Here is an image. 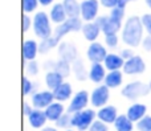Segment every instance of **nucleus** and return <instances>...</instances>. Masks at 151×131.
<instances>
[{
	"instance_id": "obj_9",
	"label": "nucleus",
	"mask_w": 151,
	"mask_h": 131,
	"mask_svg": "<svg viewBox=\"0 0 151 131\" xmlns=\"http://www.w3.org/2000/svg\"><path fill=\"white\" fill-rule=\"evenodd\" d=\"M55 101V94H53L52 90H40V92L32 94V106L35 109L45 110Z\"/></svg>"
},
{
	"instance_id": "obj_21",
	"label": "nucleus",
	"mask_w": 151,
	"mask_h": 131,
	"mask_svg": "<svg viewBox=\"0 0 151 131\" xmlns=\"http://www.w3.org/2000/svg\"><path fill=\"white\" fill-rule=\"evenodd\" d=\"M64 113H65V109H64L63 102H57V101L50 103V105L45 109V114H47L48 121H52V122H57Z\"/></svg>"
},
{
	"instance_id": "obj_39",
	"label": "nucleus",
	"mask_w": 151,
	"mask_h": 131,
	"mask_svg": "<svg viewBox=\"0 0 151 131\" xmlns=\"http://www.w3.org/2000/svg\"><path fill=\"white\" fill-rule=\"evenodd\" d=\"M141 19H142V24H143V26H145V31L147 32V34L151 36V12L145 13Z\"/></svg>"
},
{
	"instance_id": "obj_1",
	"label": "nucleus",
	"mask_w": 151,
	"mask_h": 131,
	"mask_svg": "<svg viewBox=\"0 0 151 131\" xmlns=\"http://www.w3.org/2000/svg\"><path fill=\"white\" fill-rule=\"evenodd\" d=\"M145 32L146 31L142 24V19L139 16H130L123 23L122 31H121V39L127 47L137 48L142 44Z\"/></svg>"
},
{
	"instance_id": "obj_22",
	"label": "nucleus",
	"mask_w": 151,
	"mask_h": 131,
	"mask_svg": "<svg viewBox=\"0 0 151 131\" xmlns=\"http://www.w3.org/2000/svg\"><path fill=\"white\" fill-rule=\"evenodd\" d=\"M53 94H55V100L57 102H65V101L70 100L72 94H73L72 85L69 82H63L57 89L53 90Z\"/></svg>"
},
{
	"instance_id": "obj_14",
	"label": "nucleus",
	"mask_w": 151,
	"mask_h": 131,
	"mask_svg": "<svg viewBox=\"0 0 151 131\" xmlns=\"http://www.w3.org/2000/svg\"><path fill=\"white\" fill-rule=\"evenodd\" d=\"M97 118H98L99 121L105 122L106 125L114 123L115 119L118 118L117 107H115V106H111V105L104 106V107H101L98 111H97Z\"/></svg>"
},
{
	"instance_id": "obj_48",
	"label": "nucleus",
	"mask_w": 151,
	"mask_h": 131,
	"mask_svg": "<svg viewBox=\"0 0 151 131\" xmlns=\"http://www.w3.org/2000/svg\"><path fill=\"white\" fill-rule=\"evenodd\" d=\"M42 131H57V130L53 129V127H45V129H42Z\"/></svg>"
},
{
	"instance_id": "obj_46",
	"label": "nucleus",
	"mask_w": 151,
	"mask_h": 131,
	"mask_svg": "<svg viewBox=\"0 0 151 131\" xmlns=\"http://www.w3.org/2000/svg\"><path fill=\"white\" fill-rule=\"evenodd\" d=\"M39 3L42 7H49V5L55 4V0H39Z\"/></svg>"
},
{
	"instance_id": "obj_5",
	"label": "nucleus",
	"mask_w": 151,
	"mask_h": 131,
	"mask_svg": "<svg viewBox=\"0 0 151 131\" xmlns=\"http://www.w3.org/2000/svg\"><path fill=\"white\" fill-rule=\"evenodd\" d=\"M83 26V20L81 17H68L63 24L57 25L53 31V34L61 41L64 36H66L70 32H78L82 31Z\"/></svg>"
},
{
	"instance_id": "obj_25",
	"label": "nucleus",
	"mask_w": 151,
	"mask_h": 131,
	"mask_svg": "<svg viewBox=\"0 0 151 131\" xmlns=\"http://www.w3.org/2000/svg\"><path fill=\"white\" fill-rule=\"evenodd\" d=\"M64 82V77L61 76L58 72L56 70H50V72H47L45 74V85L49 90H56L61 84Z\"/></svg>"
},
{
	"instance_id": "obj_6",
	"label": "nucleus",
	"mask_w": 151,
	"mask_h": 131,
	"mask_svg": "<svg viewBox=\"0 0 151 131\" xmlns=\"http://www.w3.org/2000/svg\"><path fill=\"white\" fill-rule=\"evenodd\" d=\"M99 0H82L81 1V19L83 23L96 21L99 12Z\"/></svg>"
},
{
	"instance_id": "obj_11",
	"label": "nucleus",
	"mask_w": 151,
	"mask_h": 131,
	"mask_svg": "<svg viewBox=\"0 0 151 131\" xmlns=\"http://www.w3.org/2000/svg\"><path fill=\"white\" fill-rule=\"evenodd\" d=\"M123 73L127 74V76H137V74H142L146 70V64H145L143 58L141 56H134L130 60L125 61V65H123Z\"/></svg>"
},
{
	"instance_id": "obj_24",
	"label": "nucleus",
	"mask_w": 151,
	"mask_h": 131,
	"mask_svg": "<svg viewBox=\"0 0 151 131\" xmlns=\"http://www.w3.org/2000/svg\"><path fill=\"white\" fill-rule=\"evenodd\" d=\"M122 82H123V73L121 70H113L106 74L104 84L109 89H117V87H119L122 85Z\"/></svg>"
},
{
	"instance_id": "obj_15",
	"label": "nucleus",
	"mask_w": 151,
	"mask_h": 131,
	"mask_svg": "<svg viewBox=\"0 0 151 131\" xmlns=\"http://www.w3.org/2000/svg\"><path fill=\"white\" fill-rule=\"evenodd\" d=\"M82 34L88 41L90 42H94L97 41V39L99 37V34L102 33L101 28L98 26V24L96 21H88V23H83V26H82Z\"/></svg>"
},
{
	"instance_id": "obj_16",
	"label": "nucleus",
	"mask_w": 151,
	"mask_h": 131,
	"mask_svg": "<svg viewBox=\"0 0 151 131\" xmlns=\"http://www.w3.org/2000/svg\"><path fill=\"white\" fill-rule=\"evenodd\" d=\"M106 77V68L102 62L91 64L90 69H89V79L94 84H101L105 81Z\"/></svg>"
},
{
	"instance_id": "obj_8",
	"label": "nucleus",
	"mask_w": 151,
	"mask_h": 131,
	"mask_svg": "<svg viewBox=\"0 0 151 131\" xmlns=\"http://www.w3.org/2000/svg\"><path fill=\"white\" fill-rule=\"evenodd\" d=\"M89 102H90V94L86 90H80L72 97L70 103L68 106V113L74 114L78 113V111L85 110Z\"/></svg>"
},
{
	"instance_id": "obj_7",
	"label": "nucleus",
	"mask_w": 151,
	"mask_h": 131,
	"mask_svg": "<svg viewBox=\"0 0 151 131\" xmlns=\"http://www.w3.org/2000/svg\"><path fill=\"white\" fill-rule=\"evenodd\" d=\"M110 98V89L106 85H98L94 87V90L90 94V103L97 109H101L107 105Z\"/></svg>"
},
{
	"instance_id": "obj_10",
	"label": "nucleus",
	"mask_w": 151,
	"mask_h": 131,
	"mask_svg": "<svg viewBox=\"0 0 151 131\" xmlns=\"http://www.w3.org/2000/svg\"><path fill=\"white\" fill-rule=\"evenodd\" d=\"M96 23L98 24V26L101 28L104 34L118 33L119 31H122V26H123V23L113 20L110 16H98L96 19Z\"/></svg>"
},
{
	"instance_id": "obj_33",
	"label": "nucleus",
	"mask_w": 151,
	"mask_h": 131,
	"mask_svg": "<svg viewBox=\"0 0 151 131\" xmlns=\"http://www.w3.org/2000/svg\"><path fill=\"white\" fill-rule=\"evenodd\" d=\"M109 16L113 19V20L122 23L123 19H125V8H123V7H119V5H117V7H114L113 9H110Z\"/></svg>"
},
{
	"instance_id": "obj_2",
	"label": "nucleus",
	"mask_w": 151,
	"mask_h": 131,
	"mask_svg": "<svg viewBox=\"0 0 151 131\" xmlns=\"http://www.w3.org/2000/svg\"><path fill=\"white\" fill-rule=\"evenodd\" d=\"M33 23H32V29L36 37L41 40H45L53 34L52 29V20L49 17V13L44 12V11H37L32 17Z\"/></svg>"
},
{
	"instance_id": "obj_38",
	"label": "nucleus",
	"mask_w": 151,
	"mask_h": 131,
	"mask_svg": "<svg viewBox=\"0 0 151 131\" xmlns=\"http://www.w3.org/2000/svg\"><path fill=\"white\" fill-rule=\"evenodd\" d=\"M89 131H109V127L106 126V123H105V122L99 121V119H96V121L91 123Z\"/></svg>"
},
{
	"instance_id": "obj_43",
	"label": "nucleus",
	"mask_w": 151,
	"mask_h": 131,
	"mask_svg": "<svg viewBox=\"0 0 151 131\" xmlns=\"http://www.w3.org/2000/svg\"><path fill=\"white\" fill-rule=\"evenodd\" d=\"M141 45H142V48H143L146 52H151V36L150 34H147L146 37H143Z\"/></svg>"
},
{
	"instance_id": "obj_26",
	"label": "nucleus",
	"mask_w": 151,
	"mask_h": 131,
	"mask_svg": "<svg viewBox=\"0 0 151 131\" xmlns=\"http://www.w3.org/2000/svg\"><path fill=\"white\" fill-rule=\"evenodd\" d=\"M63 5L68 17H81V1L78 0H63Z\"/></svg>"
},
{
	"instance_id": "obj_31",
	"label": "nucleus",
	"mask_w": 151,
	"mask_h": 131,
	"mask_svg": "<svg viewBox=\"0 0 151 131\" xmlns=\"http://www.w3.org/2000/svg\"><path fill=\"white\" fill-rule=\"evenodd\" d=\"M39 5H40L39 0H23V11L27 15L36 13Z\"/></svg>"
},
{
	"instance_id": "obj_44",
	"label": "nucleus",
	"mask_w": 151,
	"mask_h": 131,
	"mask_svg": "<svg viewBox=\"0 0 151 131\" xmlns=\"http://www.w3.org/2000/svg\"><path fill=\"white\" fill-rule=\"evenodd\" d=\"M44 68L47 72H50V70H55L56 68V61H47V62L44 64Z\"/></svg>"
},
{
	"instance_id": "obj_4",
	"label": "nucleus",
	"mask_w": 151,
	"mask_h": 131,
	"mask_svg": "<svg viewBox=\"0 0 151 131\" xmlns=\"http://www.w3.org/2000/svg\"><path fill=\"white\" fill-rule=\"evenodd\" d=\"M96 111L91 109H85L82 111L72 114V126L78 131H86L90 129L91 123L96 121Z\"/></svg>"
},
{
	"instance_id": "obj_47",
	"label": "nucleus",
	"mask_w": 151,
	"mask_h": 131,
	"mask_svg": "<svg viewBox=\"0 0 151 131\" xmlns=\"http://www.w3.org/2000/svg\"><path fill=\"white\" fill-rule=\"evenodd\" d=\"M131 1H135V0H119V3H118V5H119V7L126 8V5H127L129 3H131Z\"/></svg>"
},
{
	"instance_id": "obj_20",
	"label": "nucleus",
	"mask_w": 151,
	"mask_h": 131,
	"mask_svg": "<svg viewBox=\"0 0 151 131\" xmlns=\"http://www.w3.org/2000/svg\"><path fill=\"white\" fill-rule=\"evenodd\" d=\"M27 118H28L29 125H31L33 129H41L45 125V122L48 121L45 110H40V109H33L32 113L29 114Z\"/></svg>"
},
{
	"instance_id": "obj_50",
	"label": "nucleus",
	"mask_w": 151,
	"mask_h": 131,
	"mask_svg": "<svg viewBox=\"0 0 151 131\" xmlns=\"http://www.w3.org/2000/svg\"><path fill=\"white\" fill-rule=\"evenodd\" d=\"M149 85H150V89H151V82H150V84H149Z\"/></svg>"
},
{
	"instance_id": "obj_40",
	"label": "nucleus",
	"mask_w": 151,
	"mask_h": 131,
	"mask_svg": "<svg viewBox=\"0 0 151 131\" xmlns=\"http://www.w3.org/2000/svg\"><path fill=\"white\" fill-rule=\"evenodd\" d=\"M32 23H33V20H32L31 16L24 13V16H23V32L24 33H27L32 28Z\"/></svg>"
},
{
	"instance_id": "obj_27",
	"label": "nucleus",
	"mask_w": 151,
	"mask_h": 131,
	"mask_svg": "<svg viewBox=\"0 0 151 131\" xmlns=\"http://www.w3.org/2000/svg\"><path fill=\"white\" fill-rule=\"evenodd\" d=\"M60 42H61L60 40H58L55 34H52V36L48 37V39L41 40V42L39 44V52L41 53V54H45V53L50 52L53 48L58 47V44H60Z\"/></svg>"
},
{
	"instance_id": "obj_45",
	"label": "nucleus",
	"mask_w": 151,
	"mask_h": 131,
	"mask_svg": "<svg viewBox=\"0 0 151 131\" xmlns=\"http://www.w3.org/2000/svg\"><path fill=\"white\" fill-rule=\"evenodd\" d=\"M32 110H33V109L31 107V105H29L28 102H24V105H23V113H24V115L28 117L29 114L32 113Z\"/></svg>"
},
{
	"instance_id": "obj_23",
	"label": "nucleus",
	"mask_w": 151,
	"mask_h": 131,
	"mask_svg": "<svg viewBox=\"0 0 151 131\" xmlns=\"http://www.w3.org/2000/svg\"><path fill=\"white\" fill-rule=\"evenodd\" d=\"M146 113H147V107L143 103H133L127 109V114L126 115L133 122H139L143 117H146Z\"/></svg>"
},
{
	"instance_id": "obj_29",
	"label": "nucleus",
	"mask_w": 151,
	"mask_h": 131,
	"mask_svg": "<svg viewBox=\"0 0 151 131\" xmlns=\"http://www.w3.org/2000/svg\"><path fill=\"white\" fill-rule=\"evenodd\" d=\"M134 122L127 115H118V118L114 122V127L117 131H133Z\"/></svg>"
},
{
	"instance_id": "obj_12",
	"label": "nucleus",
	"mask_w": 151,
	"mask_h": 131,
	"mask_svg": "<svg viewBox=\"0 0 151 131\" xmlns=\"http://www.w3.org/2000/svg\"><path fill=\"white\" fill-rule=\"evenodd\" d=\"M109 54L106 50V48L98 41H94L90 42L89 45L88 50H86V56H88V60L90 61L91 64H96V62H102L104 64L105 58L106 56Z\"/></svg>"
},
{
	"instance_id": "obj_37",
	"label": "nucleus",
	"mask_w": 151,
	"mask_h": 131,
	"mask_svg": "<svg viewBox=\"0 0 151 131\" xmlns=\"http://www.w3.org/2000/svg\"><path fill=\"white\" fill-rule=\"evenodd\" d=\"M35 84L31 81V79H28V77H23V94L25 95H29V94H33L35 92Z\"/></svg>"
},
{
	"instance_id": "obj_34",
	"label": "nucleus",
	"mask_w": 151,
	"mask_h": 131,
	"mask_svg": "<svg viewBox=\"0 0 151 131\" xmlns=\"http://www.w3.org/2000/svg\"><path fill=\"white\" fill-rule=\"evenodd\" d=\"M56 125H57V127H60V129H68V127L72 126V114L70 113H64L63 115L60 117V119H58L57 122H56Z\"/></svg>"
},
{
	"instance_id": "obj_18",
	"label": "nucleus",
	"mask_w": 151,
	"mask_h": 131,
	"mask_svg": "<svg viewBox=\"0 0 151 131\" xmlns=\"http://www.w3.org/2000/svg\"><path fill=\"white\" fill-rule=\"evenodd\" d=\"M104 65L106 68V70L113 72V70H121L123 69V65H125V60L122 58L121 54H117V53H109L106 56L104 61Z\"/></svg>"
},
{
	"instance_id": "obj_49",
	"label": "nucleus",
	"mask_w": 151,
	"mask_h": 131,
	"mask_svg": "<svg viewBox=\"0 0 151 131\" xmlns=\"http://www.w3.org/2000/svg\"><path fill=\"white\" fill-rule=\"evenodd\" d=\"M145 3H146V5L151 9V0H145Z\"/></svg>"
},
{
	"instance_id": "obj_13",
	"label": "nucleus",
	"mask_w": 151,
	"mask_h": 131,
	"mask_svg": "<svg viewBox=\"0 0 151 131\" xmlns=\"http://www.w3.org/2000/svg\"><path fill=\"white\" fill-rule=\"evenodd\" d=\"M57 52H58V57L68 61V62H70V64H73L78 58L77 48H76V45H73L72 42L61 41L57 47Z\"/></svg>"
},
{
	"instance_id": "obj_36",
	"label": "nucleus",
	"mask_w": 151,
	"mask_h": 131,
	"mask_svg": "<svg viewBox=\"0 0 151 131\" xmlns=\"http://www.w3.org/2000/svg\"><path fill=\"white\" fill-rule=\"evenodd\" d=\"M137 129L138 131H151V117L146 115L139 122H137Z\"/></svg>"
},
{
	"instance_id": "obj_32",
	"label": "nucleus",
	"mask_w": 151,
	"mask_h": 131,
	"mask_svg": "<svg viewBox=\"0 0 151 131\" xmlns=\"http://www.w3.org/2000/svg\"><path fill=\"white\" fill-rule=\"evenodd\" d=\"M24 69L28 76H37L39 74V64L36 60L33 61H24Z\"/></svg>"
},
{
	"instance_id": "obj_51",
	"label": "nucleus",
	"mask_w": 151,
	"mask_h": 131,
	"mask_svg": "<svg viewBox=\"0 0 151 131\" xmlns=\"http://www.w3.org/2000/svg\"><path fill=\"white\" fill-rule=\"evenodd\" d=\"M66 131H73V130H66Z\"/></svg>"
},
{
	"instance_id": "obj_35",
	"label": "nucleus",
	"mask_w": 151,
	"mask_h": 131,
	"mask_svg": "<svg viewBox=\"0 0 151 131\" xmlns=\"http://www.w3.org/2000/svg\"><path fill=\"white\" fill-rule=\"evenodd\" d=\"M105 44H106L107 48H111V49L117 48L118 44H119V36H118V33L105 34Z\"/></svg>"
},
{
	"instance_id": "obj_28",
	"label": "nucleus",
	"mask_w": 151,
	"mask_h": 131,
	"mask_svg": "<svg viewBox=\"0 0 151 131\" xmlns=\"http://www.w3.org/2000/svg\"><path fill=\"white\" fill-rule=\"evenodd\" d=\"M72 70H73L74 77L78 81H85L89 77V72H86L85 64H83L82 60H80V58H77V60L72 64Z\"/></svg>"
},
{
	"instance_id": "obj_41",
	"label": "nucleus",
	"mask_w": 151,
	"mask_h": 131,
	"mask_svg": "<svg viewBox=\"0 0 151 131\" xmlns=\"http://www.w3.org/2000/svg\"><path fill=\"white\" fill-rule=\"evenodd\" d=\"M119 0H99V4L101 7L107 8V9H113L114 7H117Z\"/></svg>"
},
{
	"instance_id": "obj_19",
	"label": "nucleus",
	"mask_w": 151,
	"mask_h": 131,
	"mask_svg": "<svg viewBox=\"0 0 151 131\" xmlns=\"http://www.w3.org/2000/svg\"><path fill=\"white\" fill-rule=\"evenodd\" d=\"M39 52V42L35 40H25L23 42V58L24 61H33Z\"/></svg>"
},
{
	"instance_id": "obj_30",
	"label": "nucleus",
	"mask_w": 151,
	"mask_h": 131,
	"mask_svg": "<svg viewBox=\"0 0 151 131\" xmlns=\"http://www.w3.org/2000/svg\"><path fill=\"white\" fill-rule=\"evenodd\" d=\"M56 72H58V73L61 74V76L64 77V78H66V77L70 76V72H72V64L68 62V61L63 60V58H60L58 61H56V68H55Z\"/></svg>"
},
{
	"instance_id": "obj_3",
	"label": "nucleus",
	"mask_w": 151,
	"mask_h": 131,
	"mask_svg": "<svg viewBox=\"0 0 151 131\" xmlns=\"http://www.w3.org/2000/svg\"><path fill=\"white\" fill-rule=\"evenodd\" d=\"M149 93H151L150 85L141 82V81H134V82L127 84L126 86H123L121 94L130 101H137L138 98L146 97Z\"/></svg>"
},
{
	"instance_id": "obj_42",
	"label": "nucleus",
	"mask_w": 151,
	"mask_h": 131,
	"mask_svg": "<svg viewBox=\"0 0 151 131\" xmlns=\"http://www.w3.org/2000/svg\"><path fill=\"white\" fill-rule=\"evenodd\" d=\"M121 56H122V58L123 60H130L131 57H134V52H133V49H131V48H125V49H122L121 50V53H119Z\"/></svg>"
},
{
	"instance_id": "obj_17",
	"label": "nucleus",
	"mask_w": 151,
	"mask_h": 131,
	"mask_svg": "<svg viewBox=\"0 0 151 131\" xmlns=\"http://www.w3.org/2000/svg\"><path fill=\"white\" fill-rule=\"evenodd\" d=\"M49 17H50V20H52V23L56 24V25L63 24L64 21L68 19V15H66V12H65V8H64L63 3H55V4L50 7Z\"/></svg>"
}]
</instances>
